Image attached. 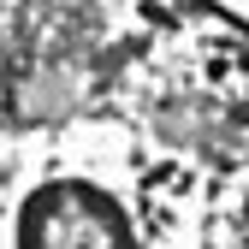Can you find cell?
I'll list each match as a JSON object with an SVG mask.
<instances>
[{
    "label": "cell",
    "instance_id": "1",
    "mask_svg": "<svg viewBox=\"0 0 249 249\" xmlns=\"http://www.w3.org/2000/svg\"><path fill=\"white\" fill-rule=\"evenodd\" d=\"M119 166H48L12 202L6 249H184L166 237V213L137 184H113Z\"/></svg>",
    "mask_w": 249,
    "mask_h": 249
}]
</instances>
